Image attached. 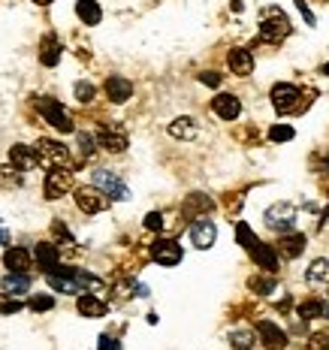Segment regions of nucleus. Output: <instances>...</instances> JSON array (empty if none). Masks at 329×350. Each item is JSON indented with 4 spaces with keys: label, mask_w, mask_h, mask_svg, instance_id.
<instances>
[{
    "label": "nucleus",
    "mask_w": 329,
    "mask_h": 350,
    "mask_svg": "<svg viewBox=\"0 0 329 350\" xmlns=\"http://www.w3.org/2000/svg\"><path fill=\"white\" fill-rule=\"evenodd\" d=\"M290 21L287 16H284L278 6H269V10H263L260 16V40L269 42V46H278V42H284L290 36Z\"/></svg>",
    "instance_id": "nucleus-1"
},
{
    "label": "nucleus",
    "mask_w": 329,
    "mask_h": 350,
    "mask_svg": "<svg viewBox=\"0 0 329 350\" xmlns=\"http://www.w3.org/2000/svg\"><path fill=\"white\" fill-rule=\"evenodd\" d=\"M272 106L278 109V115H299L311 106V100H302V91L290 82H278L272 88Z\"/></svg>",
    "instance_id": "nucleus-2"
},
{
    "label": "nucleus",
    "mask_w": 329,
    "mask_h": 350,
    "mask_svg": "<svg viewBox=\"0 0 329 350\" xmlns=\"http://www.w3.org/2000/svg\"><path fill=\"white\" fill-rule=\"evenodd\" d=\"M34 154H36V163L46 166V170H70L73 163L70 148L55 139H40L34 145Z\"/></svg>",
    "instance_id": "nucleus-3"
},
{
    "label": "nucleus",
    "mask_w": 329,
    "mask_h": 350,
    "mask_svg": "<svg viewBox=\"0 0 329 350\" xmlns=\"http://www.w3.org/2000/svg\"><path fill=\"white\" fill-rule=\"evenodd\" d=\"M36 112H40L42 118L52 124L55 130H61V133H73V130H76V124H73V118H70V112L61 103H57V100H52V97H36Z\"/></svg>",
    "instance_id": "nucleus-4"
},
{
    "label": "nucleus",
    "mask_w": 329,
    "mask_h": 350,
    "mask_svg": "<svg viewBox=\"0 0 329 350\" xmlns=\"http://www.w3.org/2000/svg\"><path fill=\"white\" fill-rule=\"evenodd\" d=\"M296 221H299V211H296V206H290V202H275V206L266 208V227L275 230L278 236L293 230Z\"/></svg>",
    "instance_id": "nucleus-5"
},
{
    "label": "nucleus",
    "mask_w": 329,
    "mask_h": 350,
    "mask_svg": "<svg viewBox=\"0 0 329 350\" xmlns=\"http://www.w3.org/2000/svg\"><path fill=\"white\" fill-rule=\"evenodd\" d=\"M76 206L85 211V215H100V211H106L109 206V196L100 191V187L94 185H85V187H76Z\"/></svg>",
    "instance_id": "nucleus-6"
},
{
    "label": "nucleus",
    "mask_w": 329,
    "mask_h": 350,
    "mask_svg": "<svg viewBox=\"0 0 329 350\" xmlns=\"http://www.w3.org/2000/svg\"><path fill=\"white\" fill-rule=\"evenodd\" d=\"M127 130L121 127V124H115V121H109L103 124V127L97 130V145H103V148L109 151V154H121L124 148H127Z\"/></svg>",
    "instance_id": "nucleus-7"
},
{
    "label": "nucleus",
    "mask_w": 329,
    "mask_h": 350,
    "mask_svg": "<svg viewBox=\"0 0 329 350\" xmlns=\"http://www.w3.org/2000/svg\"><path fill=\"white\" fill-rule=\"evenodd\" d=\"M94 187H100L109 200H127L130 196L127 185H124L112 170H94Z\"/></svg>",
    "instance_id": "nucleus-8"
},
{
    "label": "nucleus",
    "mask_w": 329,
    "mask_h": 350,
    "mask_svg": "<svg viewBox=\"0 0 329 350\" xmlns=\"http://www.w3.org/2000/svg\"><path fill=\"white\" fill-rule=\"evenodd\" d=\"M248 251H251V260H254V266H260L263 272H269V275H275L278 269H281V257H278V251L269 242H254L251 247H248Z\"/></svg>",
    "instance_id": "nucleus-9"
},
{
    "label": "nucleus",
    "mask_w": 329,
    "mask_h": 350,
    "mask_svg": "<svg viewBox=\"0 0 329 350\" xmlns=\"http://www.w3.org/2000/svg\"><path fill=\"white\" fill-rule=\"evenodd\" d=\"M42 191H46V200H61L64 193H70L73 191V170H49Z\"/></svg>",
    "instance_id": "nucleus-10"
},
{
    "label": "nucleus",
    "mask_w": 329,
    "mask_h": 350,
    "mask_svg": "<svg viewBox=\"0 0 329 350\" xmlns=\"http://www.w3.org/2000/svg\"><path fill=\"white\" fill-rule=\"evenodd\" d=\"M257 335H260V341H263L266 350H284L287 347V332H284L278 323H272V320H260Z\"/></svg>",
    "instance_id": "nucleus-11"
},
{
    "label": "nucleus",
    "mask_w": 329,
    "mask_h": 350,
    "mask_svg": "<svg viewBox=\"0 0 329 350\" xmlns=\"http://www.w3.org/2000/svg\"><path fill=\"white\" fill-rule=\"evenodd\" d=\"M211 112L221 121H236L239 115H242V103H239L236 94H218V97L211 100Z\"/></svg>",
    "instance_id": "nucleus-12"
},
{
    "label": "nucleus",
    "mask_w": 329,
    "mask_h": 350,
    "mask_svg": "<svg viewBox=\"0 0 329 350\" xmlns=\"http://www.w3.org/2000/svg\"><path fill=\"white\" fill-rule=\"evenodd\" d=\"M151 257H155L160 266H179L181 262V245L172 242V239H160V242H155V247H151Z\"/></svg>",
    "instance_id": "nucleus-13"
},
{
    "label": "nucleus",
    "mask_w": 329,
    "mask_h": 350,
    "mask_svg": "<svg viewBox=\"0 0 329 350\" xmlns=\"http://www.w3.org/2000/svg\"><path fill=\"white\" fill-rule=\"evenodd\" d=\"M278 254H281L284 260H296L299 254L305 251V236L302 232H281V239H278V247H275Z\"/></svg>",
    "instance_id": "nucleus-14"
},
{
    "label": "nucleus",
    "mask_w": 329,
    "mask_h": 350,
    "mask_svg": "<svg viewBox=\"0 0 329 350\" xmlns=\"http://www.w3.org/2000/svg\"><path fill=\"white\" fill-rule=\"evenodd\" d=\"M106 97L112 100V103H127V100L133 97V82L124 76H109L106 79Z\"/></svg>",
    "instance_id": "nucleus-15"
},
{
    "label": "nucleus",
    "mask_w": 329,
    "mask_h": 350,
    "mask_svg": "<svg viewBox=\"0 0 329 350\" xmlns=\"http://www.w3.org/2000/svg\"><path fill=\"white\" fill-rule=\"evenodd\" d=\"M226 64H230V72H236V76H242V79L254 72V55L248 52V49H230Z\"/></svg>",
    "instance_id": "nucleus-16"
},
{
    "label": "nucleus",
    "mask_w": 329,
    "mask_h": 350,
    "mask_svg": "<svg viewBox=\"0 0 329 350\" xmlns=\"http://www.w3.org/2000/svg\"><path fill=\"white\" fill-rule=\"evenodd\" d=\"M215 239H218V230H215V224L211 221H196V224H191V242L196 245V247H211L215 245Z\"/></svg>",
    "instance_id": "nucleus-17"
},
{
    "label": "nucleus",
    "mask_w": 329,
    "mask_h": 350,
    "mask_svg": "<svg viewBox=\"0 0 329 350\" xmlns=\"http://www.w3.org/2000/svg\"><path fill=\"white\" fill-rule=\"evenodd\" d=\"M34 262V254L27 251V247H10V251L3 254V266L10 269V272H27Z\"/></svg>",
    "instance_id": "nucleus-18"
},
{
    "label": "nucleus",
    "mask_w": 329,
    "mask_h": 350,
    "mask_svg": "<svg viewBox=\"0 0 329 350\" xmlns=\"http://www.w3.org/2000/svg\"><path fill=\"white\" fill-rule=\"evenodd\" d=\"M10 163H12V170H18V172H31L36 166L34 148H27V145H12L10 148Z\"/></svg>",
    "instance_id": "nucleus-19"
},
{
    "label": "nucleus",
    "mask_w": 329,
    "mask_h": 350,
    "mask_svg": "<svg viewBox=\"0 0 329 350\" xmlns=\"http://www.w3.org/2000/svg\"><path fill=\"white\" fill-rule=\"evenodd\" d=\"M34 257H36V266H42L46 272H52V269H57V262H61L57 245H52V242H40V245H36Z\"/></svg>",
    "instance_id": "nucleus-20"
},
{
    "label": "nucleus",
    "mask_w": 329,
    "mask_h": 350,
    "mask_svg": "<svg viewBox=\"0 0 329 350\" xmlns=\"http://www.w3.org/2000/svg\"><path fill=\"white\" fill-rule=\"evenodd\" d=\"M57 61H61V42H57V36L55 33L42 36V42H40V64H42V67H55Z\"/></svg>",
    "instance_id": "nucleus-21"
},
{
    "label": "nucleus",
    "mask_w": 329,
    "mask_h": 350,
    "mask_svg": "<svg viewBox=\"0 0 329 350\" xmlns=\"http://www.w3.org/2000/svg\"><path fill=\"white\" fill-rule=\"evenodd\" d=\"M211 208H215V202H211L206 193H191L185 200V206H181V215L196 217V215H206V211H211Z\"/></svg>",
    "instance_id": "nucleus-22"
},
{
    "label": "nucleus",
    "mask_w": 329,
    "mask_h": 350,
    "mask_svg": "<svg viewBox=\"0 0 329 350\" xmlns=\"http://www.w3.org/2000/svg\"><path fill=\"white\" fill-rule=\"evenodd\" d=\"M0 287H3V293H10V296H21V293L31 290V275L27 272H10Z\"/></svg>",
    "instance_id": "nucleus-23"
},
{
    "label": "nucleus",
    "mask_w": 329,
    "mask_h": 350,
    "mask_svg": "<svg viewBox=\"0 0 329 350\" xmlns=\"http://www.w3.org/2000/svg\"><path fill=\"white\" fill-rule=\"evenodd\" d=\"M196 121L194 118H187V115H181V118H175L172 124H170V136L172 139H185V142H191V139H196Z\"/></svg>",
    "instance_id": "nucleus-24"
},
{
    "label": "nucleus",
    "mask_w": 329,
    "mask_h": 350,
    "mask_svg": "<svg viewBox=\"0 0 329 350\" xmlns=\"http://www.w3.org/2000/svg\"><path fill=\"white\" fill-rule=\"evenodd\" d=\"M106 302L100 296H94V293H85V296H79V314H85V317H106Z\"/></svg>",
    "instance_id": "nucleus-25"
},
{
    "label": "nucleus",
    "mask_w": 329,
    "mask_h": 350,
    "mask_svg": "<svg viewBox=\"0 0 329 350\" xmlns=\"http://www.w3.org/2000/svg\"><path fill=\"white\" fill-rule=\"evenodd\" d=\"M76 16L82 18V25H100V18H103V10H100L97 0H79L76 3Z\"/></svg>",
    "instance_id": "nucleus-26"
},
{
    "label": "nucleus",
    "mask_w": 329,
    "mask_h": 350,
    "mask_svg": "<svg viewBox=\"0 0 329 350\" xmlns=\"http://www.w3.org/2000/svg\"><path fill=\"white\" fill-rule=\"evenodd\" d=\"M305 281L308 284H329V260H314L305 272Z\"/></svg>",
    "instance_id": "nucleus-27"
},
{
    "label": "nucleus",
    "mask_w": 329,
    "mask_h": 350,
    "mask_svg": "<svg viewBox=\"0 0 329 350\" xmlns=\"http://www.w3.org/2000/svg\"><path fill=\"white\" fill-rule=\"evenodd\" d=\"M299 317H302V320L324 317V302H320V299H305V302L299 305Z\"/></svg>",
    "instance_id": "nucleus-28"
},
{
    "label": "nucleus",
    "mask_w": 329,
    "mask_h": 350,
    "mask_svg": "<svg viewBox=\"0 0 329 350\" xmlns=\"http://www.w3.org/2000/svg\"><path fill=\"white\" fill-rule=\"evenodd\" d=\"M230 345L236 347V350H251L254 347V332H248V329H236L230 335Z\"/></svg>",
    "instance_id": "nucleus-29"
},
{
    "label": "nucleus",
    "mask_w": 329,
    "mask_h": 350,
    "mask_svg": "<svg viewBox=\"0 0 329 350\" xmlns=\"http://www.w3.org/2000/svg\"><path fill=\"white\" fill-rule=\"evenodd\" d=\"M296 136V130L290 127V124H275L272 130H269V139L272 142H290Z\"/></svg>",
    "instance_id": "nucleus-30"
},
{
    "label": "nucleus",
    "mask_w": 329,
    "mask_h": 350,
    "mask_svg": "<svg viewBox=\"0 0 329 350\" xmlns=\"http://www.w3.org/2000/svg\"><path fill=\"white\" fill-rule=\"evenodd\" d=\"M251 290H254V293H260V296H272L275 290H278V284H275L272 275H269V278H254L251 281Z\"/></svg>",
    "instance_id": "nucleus-31"
},
{
    "label": "nucleus",
    "mask_w": 329,
    "mask_h": 350,
    "mask_svg": "<svg viewBox=\"0 0 329 350\" xmlns=\"http://www.w3.org/2000/svg\"><path fill=\"white\" fill-rule=\"evenodd\" d=\"M236 239H239V245H242V247H251L254 242H257V236H254L251 227H248L245 221H239V224H236Z\"/></svg>",
    "instance_id": "nucleus-32"
},
{
    "label": "nucleus",
    "mask_w": 329,
    "mask_h": 350,
    "mask_svg": "<svg viewBox=\"0 0 329 350\" xmlns=\"http://www.w3.org/2000/svg\"><path fill=\"white\" fill-rule=\"evenodd\" d=\"M97 97V88L91 82H76V100L79 103H91V100Z\"/></svg>",
    "instance_id": "nucleus-33"
},
{
    "label": "nucleus",
    "mask_w": 329,
    "mask_h": 350,
    "mask_svg": "<svg viewBox=\"0 0 329 350\" xmlns=\"http://www.w3.org/2000/svg\"><path fill=\"white\" fill-rule=\"evenodd\" d=\"M94 145H97V139H94L91 133H79V151H82V157L94 154Z\"/></svg>",
    "instance_id": "nucleus-34"
},
{
    "label": "nucleus",
    "mask_w": 329,
    "mask_h": 350,
    "mask_svg": "<svg viewBox=\"0 0 329 350\" xmlns=\"http://www.w3.org/2000/svg\"><path fill=\"white\" fill-rule=\"evenodd\" d=\"M27 305H31L34 311H52L55 308V299L52 296H34Z\"/></svg>",
    "instance_id": "nucleus-35"
},
{
    "label": "nucleus",
    "mask_w": 329,
    "mask_h": 350,
    "mask_svg": "<svg viewBox=\"0 0 329 350\" xmlns=\"http://www.w3.org/2000/svg\"><path fill=\"white\" fill-rule=\"evenodd\" d=\"M145 230H163V215H160V211H151V215L145 217Z\"/></svg>",
    "instance_id": "nucleus-36"
},
{
    "label": "nucleus",
    "mask_w": 329,
    "mask_h": 350,
    "mask_svg": "<svg viewBox=\"0 0 329 350\" xmlns=\"http://www.w3.org/2000/svg\"><path fill=\"white\" fill-rule=\"evenodd\" d=\"M200 82L202 85H209V88H218V85H221V72H200Z\"/></svg>",
    "instance_id": "nucleus-37"
},
{
    "label": "nucleus",
    "mask_w": 329,
    "mask_h": 350,
    "mask_svg": "<svg viewBox=\"0 0 329 350\" xmlns=\"http://www.w3.org/2000/svg\"><path fill=\"white\" fill-rule=\"evenodd\" d=\"M100 350H118V341L112 338V335H100Z\"/></svg>",
    "instance_id": "nucleus-38"
},
{
    "label": "nucleus",
    "mask_w": 329,
    "mask_h": 350,
    "mask_svg": "<svg viewBox=\"0 0 329 350\" xmlns=\"http://www.w3.org/2000/svg\"><path fill=\"white\" fill-rule=\"evenodd\" d=\"M296 6H299V12L305 16V21H308V25H314V12L308 10V3H305V0H296Z\"/></svg>",
    "instance_id": "nucleus-39"
},
{
    "label": "nucleus",
    "mask_w": 329,
    "mask_h": 350,
    "mask_svg": "<svg viewBox=\"0 0 329 350\" xmlns=\"http://www.w3.org/2000/svg\"><path fill=\"white\" fill-rule=\"evenodd\" d=\"M0 311L3 314H16V311H21V302H0Z\"/></svg>",
    "instance_id": "nucleus-40"
},
{
    "label": "nucleus",
    "mask_w": 329,
    "mask_h": 350,
    "mask_svg": "<svg viewBox=\"0 0 329 350\" xmlns=\"http://www.w3.org/2000/svg\"><path fill=\"white\" fill-rule=\"evenodd\" d=\"M0 245H10V232H6L3 227H0Z\"/></svg>",
    "instance_id": "nucleus-41"
},
{
    "label": "nucleus",
    "mask_w": 329,
    "mask_h": 350,
    "mask_svg": "<svg viewBox=\"0 0 329 350\" xmlns=\"http://www.w3.org/2000/svg\"><path fill=\"white\" fill-rule=\"evenodd\" d=\"M320 338V345H324V350H329V335H317Z\"/></svg>",
    "instance_id": "nucleus-42"
},
{
    "label": "nucleus",
    "mask_w": 329,
    "mask_h": 350,
    "mask_svg": "<svg viewBox=\"0 0 329 350\" xmlns=\"http://www.w3.org/2000/svg\"><path fill=\"white\" fill-rule=\"evenodd\" d=\"M320 72H324V76H329V61L324 64V67H320Z\"/></svg>",
    "instance_id": "nucleus-43"
},
{
    "label": "nucleus",
    "mask_w": 329,
    "mask_h": 350,
    "mask_svg": "<svg viewBox=\"0 0 329 350\" xmlns=\"http://www.w3.org/2000/svg\"><path fill=\"white\" fill-rule=\"evenodd\" d=\"M34 3H40V6H49V3H52V0H34Z\"/></svg>",
    "instance_id": "nucleus-44"
},
{
    "label": "nucleus",
    "mask_w": 329,
    "mask_h": 350,
    "mask_svg": "<svg viewBox=\"0 0 329 350\" xmlns=\"http://www.w3.org/2000/svg\"><path fill=\"white\" fill-rule=\"evenodd\" d=\"M324 317H329V302H324Z\"/></svg>",
    "instance_id": "nucleus-45"
}]
</instances>
